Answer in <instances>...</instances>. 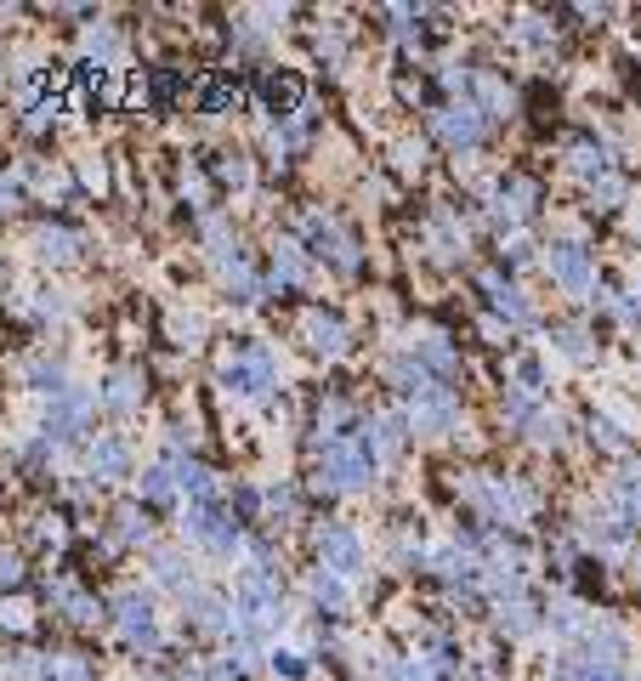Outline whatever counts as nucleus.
I'll list each match as a JSON object with an SVG mask.
<instances>
[{
  "label": "nucleus",
  "instance_id": "1",
  "mask_svg": "<svg viewBox=\"0 0 641 681\" xmlns=\"http://www.w3.org/2000/svg\"><path fill=\"white\" fill-rule=\"evenodd\" d=\"M375 454H369L364 437H341V443H324L318 449V489L324 494H364L369 483H375Z\"/></svg>",
  "mask_w": 641,
  "mask_h": 681
},
{
  "label": "nucleus",
  "instance_id": "2",
  "mask_svg": "<svg viewBox=\"0 0 641 681\" xmlns=\"http://www.w3.org/2000/svg\"><path fill=\"white\" fill-rule=\"evenodd\" d=\"M233 613H239L244 636H267V630L284 625V596H278L273 568H244L239 591H233Z\"/></svg>",
  "mask_w": 641,
  "mask_h": 681
},
{
  "label": "nucleus",
  "instance_id": "3",
  "mask_svg": "<svg viewBox=\"0 0 641 681\" xmlns=\"http://www.w3.org/2000/svg\"><path fill=\"white\" fill-rule=\"evenodd\" d=\"M222 386L244 403H267L278 392V358L267 347H239L222 364Z\"/></svg>",
  "mask_w": 641,
  "mask_h": 681
},
{
  "label": "nucleus",
  "instance_id": "4",
  "mask_svg": "<svg viewBox=\"0 0 641 681\" xmlns=\"http://www.w3.org/2000/svg\"><path fill=\"white\" fill-rule=\"evenodd\" d=\"M466 500L488 523H522L534 511V489H522L517 477H466Z\"/></svg>",
  "mask_w": 641,
  "mask_h": 681
},
{
  "label": "nucleus",
  "instance_id": "5",
  "mask_svg": "<svg viewBox=\"0 0 641 681\" xmlns=\"http://www.w3.org/2000/svg\"><path fill=\"white\" fill-rule=\"evenodd\" d=\"M182 534H188L193 545L216 551V557H233V551H239V517L222 511L216 500H193L188 517H182Z\"/></svg>",
  "mask_w": 641,
  "mask_h": 681
},
{
  "label": "nucleus",
  "instance_id": "6",
  "mask_svg": "<svg viewBox=\"0 0 641 681\" xmlns=\"http://www.w3.org/2000/svg\"><path fill=\"white\" fill-rule=\"evenodd\" d=\"M301 239H307V250L330 256L341 273H358V239H352L347 227L335 222V216H324V210H307V216H301Z\"/></svg>",
  "mask_w": 641,
  "mask_h": 681
},
{
  "label": "nucleus",
  "instance_id": "7",
  "mask_svg": "<svg viewBox=\"0 0 641 681\" xmlns=\"http://www.w3.org/2000/svg\"><path fill=\"white\" fill-rule=\"evenodd\" d=\"M318 562H324L335 579L364 574L369 551H364V540H358V528H352V523H324V528H318Z\"/></svg>",
  "mask_w": 641,
  "mask_h": 681
},
{
  "label": "nucleus",
  "instance_id": "8",
  "mask_svg": "<svg viewBox=\"0 0 641 681\" xmlns=\"http://www.w3.org/2000/svg\"><path fill=\"white\" fill-rule=\"evenodd\" d=\"M403 415H409V432L449 437V432H460V392H454V386H432V392H426V398H415Z\"/></svg>",
  "mask_w": 641,
  "mask_h": 681
},
{
  "label": "nucleus",
  "instance_id": "9",
  "mask_svg": "<svg viewBox=\"0 0 641 681\" xmlns=\"http://www.w3.org/2000/svg\"><path fill=\"white\" fill-rule=\"evenodd\" d=\"M114 625H120V636L137 647V653H159V613H154V596L125 591L120 602H114Z\"/></svg>",
  "mask_w": 641,
  "mask_h": 681
},
{
  "label": "nucleus",
  "instance_id": "10",
  "mask_svg": "<svg viewBox=\"0 0 641 681\" xmlns=\"http://www.w3.org/2000/svg\"><path fill=\"white\" fill-rule=\"evenodd\" d=\"M437 137L449 142L454 154H471V148H483V137H488V114H483V103H449V108H437Z\"/></svg>",
  "mask_w": 641,
  "mask_h": 681
},
{
  "label": "nucleus",
  "instance_id": "11",
  "mask_svg": "<svg viewBox=\"0 0 641 681\" xmlns=\"http://www.w3.org/2000/svg\"><path fill=\"white\" fill-rule=\"evenodd\" d=\"M545 267H551V279L579 301H596V267H590V250L579 245H551L545 250Z\"/></svg>",
  "mask_w": 641,
  "mask_h": 681
},
{
  "label": "nucleus",
  "instance_id": "12",
  "mask_svg": "<svg viewBox=\"0 0 641 681\" xmlns=\"http://www.w3.org/2000/svg\"><path fill=\"white\" fill-rule=\"evenodd\" d=\"M182 608H188L193 630H205V636H244L233 602H227V596H216V591H199V585H193V591L182 596Z\"/></svg>",
  "mask_w": 641,
  "mask_h": 681
},
{
  "label": "nucleus",
  "instance_id": "13",
  "mask_svg": "<svg viewBox=\"0 0 641 681\" xmlns=\"http://www.w3.org/2000/svg\"><path fill=\"white\" fill-rule=\"evenodd\" d=\"M86 415H91V392L86 386H69L63 398H52V409H46V443H69L80 426H86Z\"/></svg>",
  "mask_w": 641,
  "mask_h": 681
},
{
  "label": "nucleus",
  "instance_id": "14",
  "mask_svg": "<svg viewBox=\"0 0 641 681\" xmlns=\"http://www.w3.org/2000/svg\"><path fill=\"white\" fill-rule=\"evenodd\" d=\"M301 341H307V352H318V358H341V352H347V324L335 313H324V307H312V313L301 318Z\"/></svg>",
  "mask_w": 641,
  "mask_h": 681
},
{
  "label": "nucleus",
  "instance_id": "15",
  "mask_svg": "<svg viewBox=\"0 0 641 681\" xmlns=\"http://www.w3.org/2000/svg\"><path fill=\"white\" fill-rule=\"evenodd\" d=\"M86 466H91V477H97V483H120L125 472H131V443H125V437H97V443H91L86 449Z\"/></svg>",
  "mask_w": 641,
  "mask_h": 681
},
{
  "label": "nucleus",
  "instance_id": "16",
  "mask_svg": "<svg viewBox=\"0 0 641 681\" xmlns=\"http://www.w3.org/2000/svg\"><path fill=\"white\" fill-rule=\"evenodd\" d=\"M483 290L494 301V313L505 318V330H528L534 324V307H528V296H522L517 284H505L500 273H483Z\"/></svg>",
  "mask_w": 641,
  "mask_h": 681
},
{
  "label": "nucleus",
  "instance_id": "17",
  "mask_svg": "<svg viewBox=\"0 0 641 681\" xmlns=\"http://www.w3.org/2000/svg\"><path fill=\"white\" fill-rule=\"evenodd\" d=\"M403 437H409V415H398V409H386V415H375L364 426V443L375 460H392V454L403 449Z\"/></svg>",
  "mask_w": 641,
  "mask_h": 681
},
{
  "label": "nucleus",
  "instance_id": "18",
  "mask_svg": "<svg viewBox=\"0 0 641 681\" xmlns=\"http://www.w3.org/2000/svg\"><path fill=\"white\" fill-rule=\"evenodd\" d=\"M386 381L398 386V392H403L409 403H415V398H426V392L437 386V381H432V369L420 364V358H392V364H386Z\"/></svg>",
  "mask_w": 641,
  "mask_h": 681
},
{
  "label": "nucleus",
  "instance_id": "19",
  "mask_svg": "<svg viewBox=\"0 0 641 681\" xmlns=\"http://www.w3.org/2000/svg\"><path fill=\"white\" fill-rule=\"evenodd\" d=\"M35 256L46 267L74 262V256H80V233H69V227H40V233H35Z\"/></svg>",
  "mask_w": 641,
  "mask_h": 681
},
{
  "label": "nucleus",
  "instance_id": "20",
  "mask_svg": "<svg viewBox=\"0 0 641 681\" xmlns=\"http://www.w3.org/2000/svg\"><path fill=\"white\" fill-rule=\"evenodd\" d=\"M307 245L301 239H278L273 245V284H307Z\"/></svg>",
  "mask_w": 641,
  "mask_h": 681
},
{
  "label": "nucleus",
  "instance_id": "21",
  "mask_svg": "<svg viewBox=\"0 0 641 681\" xmlns=\"http://www.w3.org/2000/svg\"><path fill=\"white\" fill-rule=\"evenodd\" d=\"M171 472H176V494H188V500H216V477H210V466H199V460H188V454H176Z\"/></svg>",
  "mask_w": 641,
  "mask_h": 681
},
{
  "label": "nucleus",
  "instance_id": "22",
  "mask_svg": "<svg viewBox=\"0 0 641 681\" xmlns=\"http://www.w3.org/2000/svg\"><path fill=\"white\" fill-rule=\"evenodd\" d=\"M23 381L35 386L40 398H63V392H69V369L57 364V358H29V364H23Z\"/></svg>",
  "mask_w": 641,
  "mask_h": 681
},
{
  "label": "nucleus",
  "instance_id": "23",
  "mask_svg": "<svg viewBox=\"0 0 641 681\" xmlns=\"http://www.w3.org/2000/svg\"><path fill=\"white\" fill-rule=\"evenodd\" d=\"M415 358L432 369V375H454V369H460V352L449 347V335H437V330H426L415 341Z\"/></svg>",
  "mask_w": 641,
  "mask_h": 681
},
{
  "label": "nucleus",
  "instance_id": "24",
  "mask_svg": "<svg viewBox=\"0 0 641 681\" xmlns=\"http://www.w3.org/2000/svg\"><path fill=\"white\" fill-rule=\"evenodd\" d=\"M534 182H528V176H511V182H505L500 193H494V216H505V222H517V216H528V210H534Z\"/></svg>",
  "mask_w": 641,
  "mask_h": 681
},
{
  "label": "nucleus",
  "instance_id": "25",
  "mask_svg": "<svg viewBox=\"0 0 641 681\" xmlns=\"http://www.w3.org/2000/svg\"><path fill=\"white\" fill-rule=\"evenodd\" d=\"M103 403L114 409V415H131V409L142 403V375H137V369H120V375H108Z\"/></svg>",
  "mask_w": 641,
  "mask_h": 681
},
{
  "label": "nucleus",
  "instance_id": "26",
  "mask_svg": "<svg viewBox=\"0 0 641 681\" xmlns=\"http://www.w3.org/2000/svg\"><path fill=\"white\" fill-rule=\"evenodd\" d=\"M52 602L69 613L74 625H97V619H103V602H91V596L74 591V585H52Z\"/></svg>",
  "mask_w": 641,
  "mask_h": 681
},
{
  "label": "nucleus",
  "instance_id": "27",
  "mask_svg": "<svg viewBox=\"0 0 641 681\" xmlns=\"http://www.w3.org/2000/svg\"><path fill=\"white\" fill-rule=\"evenodd\" d=\"M137 494L148 500V506H165V500H176V472H171V460L148 466V472L137 477Z\"/></svg>",
  "mask_w": 641,
  "mask_h": 681
},
{
  "label": "nucleus",
  "instance_id": "28",
  "mask_svg": "<svg viewBox=\"0 0 641 681\" xmlns=\"http://www.w3.org/2000/svg\"><path fill=\"white\" fill-rule=\"evenodd\" d=\"M307 591L324 613H347V579H335L330 568H318V574L307 579Z\"/></svg>",
  "mask_w": 641,
  "mask_h": 681
},
{
  "label": "nucleus",
  "instance_id": "29",
  "mask_svg": "<svg viewBox=\"0 0 641 681\" xmlns=\"http://www.w3.org/2000/svg\"><path fill=\"white\" fill-rule=\"evenodd\" d=\"M585 647L596 664H619L624 659V630L613 625H585Z\"/></svg>",
  "mask_w": 641,
  "mask_h": 681
},
{
  "label": "nucleus",
  "instance_id": "30",
  "mask_svg": "<svg viewBox=\"0 0 641 681\" xmlns=\"http://www.w3.org/2000/svg\"><path fill=\"white\" fill-rule=\"evenodd\" d=\"M511 381H517V398H528V403H534L539 392L551 386V381H545V364H539L534 352H522V358H511Z\"/></svg>",
  "mask_w": 641,
  "mask_h": 681
},
{
  "label": "nucleus",
  "instance_id": "31",
  "mask_svg": "<svg viewBox=\"0 0 641 681\" xmlns=\"http://www.w3.org/2000/svg\"><path fill=\"white\" fill-rule=\"evenodd\" d=\"M154 579L171 585V591H182V596L193 591V574H188V557H182V551H154Z\"/></svg>",
  "mask_w": 641,
  "mask_h": 681
},
{
  "label": "nucleus",
  "instance_id": "32",
  "mask_svg": "<svg viewBox=\"0 0 641 681\" xmlns=\"http://www.w3.org/2000/svg\"><path fill=\"white\" fill-rule=\"evenodd\" d=\"M613 506H619V523H641V472H624L619 483H613Z\"/></svg>",
  "mask_w": 641,
  "mask_h": 681
},
{
  "label": "nucleus",
  "instance_id": "33",
  "mask_svg": "<svg viewBox=\"0 0 641 681\" xmlns=\"http://www.w3.org/2000/svg\"><path fill=\"white\" fill-rule=\"evenodd\" d=\"M545 625H551L556 636H585V608L568 602V596H556L551 608H545Z\"/></svg>",
  "mask_w": 641,
  "mask_h": 681
},
{
  "label": "nucleus",
  "instance_id": "34",
  "mask_svg": "<svg viewBox=\"0 0 641 681\" xmlns=\"http://www.w3.org/2000/svg\"><path fill=\"white\" fill-rule=\"evenodd\" d=\"M80 52H86V57H97L103 69H114V63H120V35H114L108 23H97V29H86V40H80Z\"/></svg>",
  "mask_w": 641,
  "mask_h": 681
},
{
  "label": "nucleus",
  "instance_id": "35",
  "mask_svg": "<svg viewBox=\"0 0 641 681\" xmlns=\"http://www.w3.org/2000/svg\"><path fill=\"white\" fill-rule=\"evenodd\" d=\"M432 256L437 262H460V256H466V233H454L443 216L432 222Z\"/></svg>",
  "mask_w": 641,
  "mask_h": 681
},
{
  "label": "nucleus",
  "instance_id": "36",
  "mask_svg": "<svg viewBox=\"0 0 641 681\" xmlns=\"http://www.w3.org/2000/svg\"><path fill=\"white\" fill-rule=\"evenodd\" d=\"M539 619H534V608H528V602H522V596H511V602H500V630L505 636H528V630H534Z\"/></svg>",
  "mask_w": 641,
  "mask_h": 681
},
{
  "label": "nucleus",
  "instance_id": "37",
  "mask_svg": "<svg viewBox=\"0 0 641 681\" xmlns=\"http://www.w3.org/2000/svg\"><path fill=\"white\" fill-rule=\"evenodd\" d=\"M6 681H52V659H40V653H12Z\"/></svg>",
  "mask_w": 641,
  "mask_h": 681
},
{
  "label": "nucleus",
  "instance_id": "38",
  "mask_svg": "<svg viewBox=\"0 0 641 681\" xmlns=\"http://www.w3.org/2000/svg\"><path fill=\"white\" fill-rule=\"evenodd\" d=\"M114 540H120V545L148 540V517H142V506H120V511H114Z\"/></svg>",
  "mask_w": 641,
  "mask_h": 681
},
{
  "label": "nucleus",
  "instance_id": "39",
  "mask_svg": "<svg viewBox=\"0 0 641 681\" xmlns=\"http://www.w3.org/2000/svg\"><path fill=\"white\" fill-rule=\"evenodd\" d=\"M347 420H352V403H341V398L324 403V409H318V432H324V443H341V437H347L341 432Z\"/></svg>",
  "mask_w": 641,
  "mask_h": 681
},
{
  "label": "nucleus",
  "instance_id": "40",
  "mask_svg": "<svg viewBox=\"0 0 641 681\" xmlns=\"http://www.w3.org/2000/svg\"><path fill=\"white\" fill-rule=\"evenodd\" d=\"M568 165L585 176V182H602V176H607V154H602V148H590V142H579V148H573Z\"/></svg>",
  "mask_w": 641,
  "mask_h": 681
},
{
  "label": "nucleus",
  "instance_id": "41",
  "mask_svg": "<svg viewBox=\"0 0 641 681\" xmlns=\"http://www.w3.org/2000/svg\"><path fill=\"white\" fill-rule=\"evenodd\" d=\"M528 437H534L539 449H556V443H562V415H545V409H534V420H528Z\"/></svg>",
  "mask_w": 641,
  "mask_h": 681
},
{
  "label": "nucleus",
  "instance_id": "42",
  "mask_svg": "<svg viewBox=\"0 0 641 681\" xmlns=\"http://www.w3.org/2000/svg\"><path fill=\"white\" fill-rule=\"evenodd\" d=\"M381 681H432V664L426 659H386Z\"/></svg>",
  "mask_w": 641,
  "mask_h": 681
},
{
  "label": "nucleus",
  "instance_id": "43",
  "mask_svg": "<svg viewBox=\"0 0 641 681\" xmlns=\"http://www.w3.org/2000/svg\"><path fill=\"white\" fill-rule=\"evenodd\" d=\"M568 681H630L619 664H596V659H579L568 664Z\"/></svg>",
  "mask_w": 641,
  "mask_h": 681
},
{
  "label": "nucleus",
  "instance_id": "44",
  "mask_svg": "<svg viewBox=\"0 0 641 681\" xmlns=\"http://www.w3.org/2000/svg\"><path fill=\"white\" fill-rule=\"evenodd\" d=\"M267 659H273V676H284V681H301V676H307V659H301V653H290V647H273Z\"/></svg>",
  "mask_w": 641,
  "mask_h": 681
},
{
  "label": "nucleus",
  "instance_id": "45",
  "mask_svg": "<svg viewBox=\"0 0 641 681\" xmlns=\"http://www.w3.org/2000/svg\"><path fill=\"white\" fill-rule=\"evenodd\" d=\"M171 335L182 347H199V335H205V318L199 313H171Z\"/></svg>",
  "mask_w": 641,
  "mask_h": 681
},
{
  "label": "nucleus",
  "instance_id": "46",
  "mask_svg": "<svg viewBox=\"0 0 641 681\" xmlns=\"http://www.w3.org/2000/svg\"><path fill=\"white\" fill-rule=\"evenodd\" d=\"M52 681H91V664L80 653H63V659H52Z\"/></svg>",
  "mask_w": 641,
  "mask_h": 681
},
{
  "label": "nucleus",
  "instance_id": "47",
  "mask_svg": "<svg viewBox=\"0 0 641 681\" xmlns=\"http://www.w3.org/2000/svg\"><path fill=\"white\" fill-rule=\"evenodd\" d=\"M556 347L568 352L573 364H585V358H590V341H585V330H556Z\"/></svg>",
  "mask_w": 641,
  "mask_h": 681
},
{
  "label": "nucleus",
  "instance_id": "48",
  "mask_svg": "<svg viewBox=\"0 0 641 681\" xmlns=\"http://www.w3.org/2000/svg\"><path fill=\"white\" fill-rule=\"evenodd\" d=\"M12 585H23V557L18 551H0V591H12Z\"/></svg>",
  "mask_w": 641,
  "mask_h": 681
},
{
  "label": "nucleus",
  "instance_id": "49",
  "mask_svg": "<svg viewBox=\"0 0 641 681\" xmlns=\"http://www.w3.org/2000/svg\"><path fill=\"white\" fill-rule=\"evenodd\" d=\"M205 108H210V114H222V108H239V86H210V91H205Z\"/></svg>",
  "mask_w": 641,
  "mask_h": 681
},
{
  "label": "nucleus",
  "instance_id": "50",
  "mask_svg": "<svg viewBox=\"0 0 641 681\" xmlns=\"http://www.w3.org/2000/svg\"><path fill=\"white\" fill-rule=\"evenodd\" d=\"M590 437H596L602 449H613V454H624V449H630V443L619 437V426H607V420H596V426H590Z\"/></svg>",
  "mask_w": 641,
  "mask_h": 681
},
{
  "label": "nucleus",
  "instance_id": "51",
  "mask_svg": "<svg viewBox=\"0 0 641 681\" xmlns=\"http://www.w3.org/2000/svg\"><path fill=\"white\" fill-rule=\"evenodd\" d=\"M35 313L40 318H63V313H69V296H63V290H46V296L35 301Z\"/></svg>",
  "mask_w": 641,
  "mask_h": 681
},
{
  "label": "nucleus",
  "instance_id": "52",
  "mask_svg": "<svg viewBox=\"0 0 641 681\" xmlns=\"http://www.w3.org/2000/svg\"><path fill=\"white\" fill-rule=\"evenodd\" d=\"M590 193H596V199H607V205H619V199H624V182H619L613 171H607L602 182H590Z\"/></svg>",
  "mask_w": 641,
  "mask_h": 681
},
{
  "label": "nucleus",
  "instance_id": "53",
  "mask_svg": "<svg viewBox=\"0 0 641 681\" xmlns=\"http://www.w3.org/2000/svg\"><path fill=\"white\" fill-rule=\"evenodd\" d=\"M517 40H528V46H545V40H551V29H545L539 18H522V23H517Z\"/></svg>",
  "mask_w": 641,
  "mask_h": 681
},
{
  "label": "nucleus",
  "instance_id": "54",
  "mask_svg": "<svg viewBox=\"0 0 641 681\" xmlns=\"http://www.w3.org/2000/svg\"><path fill=\"white\" fill-rule=\"evenodd\" d=\"M52 120H57V97H46V103L29 108V131H46Z\"/></svg>",
  "mask_w": 641,
  "mask_h": 681
},
{
  "label": "nucleus",
  "instance_id": "55",
  "mask_svg": "<svg viewBox=\"0 0 641 681\" xmlns=\"http://www.w3.org/2000/svg\"><path fill=\"white\" fill-rule=\"evenodd\" d=\"M222 182H227V188H250V165H244V159H227Z\"/></svg>",
  "mask_w": 641,
  "mask_h": 681
},
{
  "label": "nucleus",
  "instance_id": "56",
  "mask_svg": "<svg viewBox=\"0 0 641 681\" xmlns=\"http://www.w3.org/2000/svg\"><path fill=\"white\" fill-rule=\"evenodd\" d=\"M420 159H426V148H420V142H403V148H398V165H403V171H420Z\"/></svg>",
  "mask_w": 641,
  "mask_h": 681
},
{
  "label": "nucleus",
  "instance_id": "57",
  "mask_svg": "<svg viewBox=\"0 0 641 681\" xmlns=\"http://www.w3.org/2000/svg\"><path fill=\"white\" fill-rule=\"evenodd\" d=\"M0 625L23 630V625H29V608H23V602H12V608H0Z\"/></svg>",
  "mask_w": 641,
  "mask_h": 681
},
{
  "label": "nucleus",
  "instance_id": "58",
  "mask_svg": "<svg viewBox=\"0 0 641 681\" xmlns=\"http://www.w3.org/2000/svg\"><path fill=\"white\" fill-rule=\"evenodd\" d=\"M12 205H18V182H6V176H0V216H6Z\"/></svg>",
  "mask_w": 641,
  "mask_h": 681
}]
</instances>
